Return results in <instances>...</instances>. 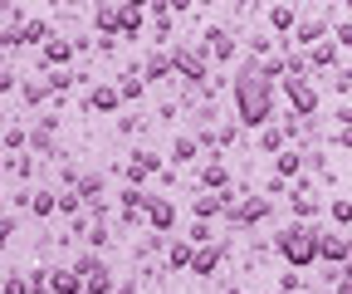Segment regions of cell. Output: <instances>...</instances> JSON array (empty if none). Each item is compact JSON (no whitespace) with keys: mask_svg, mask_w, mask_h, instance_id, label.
<instances>
[{"mask_svg":"<svg viewBox=\"0 0 352 294\" xmlns=\"http://www.w3.org/2000/svg\"><path fill=\"white\" fill-rule=\"evenodd\" d=\"M235 98H240V123H250V128H264L274 113V78H264L254 64L240 74L235 83Z\"/></svg>","mask_w":352,"mask_h":294,"instance_id":"1","label":"cell"},{"mask_svg":"<svg viewBox=\"0 0 352 294\" xmlns=\"http://www.w3.org/2000/svg\"><path fill=\"white\" fill-rule=\"evenodd\" d=\"M274 250H279L294 270H308V265L318 260V231L314 226H284L274 235Z\"/></svg>","mask_w":352,"mask_h":294,"instance_id":"2","label":"cell"},{"mask_svg":"<svg viewBox=\"0 0 352 294\" xmlns=\"http://www.w3.org/2000/svg\"><path fill=\"white\" fill-rule=\"evenodd\" d=\"M284 94H289V103H294V118H314L318 113V89L308 78H284Z\"/></svg>","mask_w":352,"mask_h":294,"instance_id":"3","label":"cell"},{"mask_svg":"<svg viewBox=\"0 0 352 294\" xmlns=\"http://www.w3.org/2000/svg\"><path fill=\"white\" fill-rule=\"evenodd\" d=\"M318 260L347 265V260H352V235H342V231H318Z\"/></svg>","mask_w":352,"mask_h":294,"instance_id":"4","label":"cell"},{"mask_svg":"<svg viewBox=\"0 0 352 294\" xmlns=\"http://www.w3.org/2000/svg\"><path fill=\"white\" fill-rule=\"evenodd\" d=\"M338 54H342L338 39H318V45L308 50V64H314V74H323V69H333V64H338Z\"/></svg>","mask_w":352,"mask_h":294,"instance_id":"5","label":"cell"},{"mask_svg":"<svg viewBox=\"0 0 352 294\" xmlns=\"http://www.w3.org/2000/svg\"><path fill=\"white\" fill-rule=\"evenodd\" d=\"M318 39H328V20H298V25H294V45H308V50H314Z\"/></svg>","mask_w":352,"mask_h":294,"instance_id":"6","label":"cell"},{"mask_svg":"<svg viewBox=\"0 0 352 294\" xmlns=\"http://www.w3.org/2000/svg\"><path fill=\"white\" fill-rule=\"evenodd\" d=\"M206 50H210L215 59H230V54H235V39H230V30L210 25V30H206Z\"/></svg>","mask_w":352,"mask_h":294,"instance_id":"7","label":"cell"},{"mask_svg":"<svg viewBox=\"0 0 352 294\" xmlns=\"http://www.w3.org/2000/svg\"><path fill=\"white\" fill-rule=\"evenodd\" d=\"M83 289H88V294H108V289H113V275H108V265H103V260L83 275Z\"/></svg>","mask_w":352,"mask_h":294,"instance_id":"8","label":"cell"},{"mask_svg":"<svg viewBox=\"0 0 352 294\" xmlns=\"http://www.w3.org/2000/svg\"><path fill=\"white\" fill-rule=\"evenodd\" d=\"M230 211H235L240 226H250V221H264V216H270V201H254V196H250L245 206H230Z\"/></svg>","mask_w":352,"mask_h":294,"instance_id":"9","label":"cell"},{"mask_svg":"<svg viewBox=\"0 0 352 294\" xmlns=\"http://www.w3.org/2000/svg\"><path fill=\"white\" fill-rule=\"evenodd\" d=\"M176 69H182L186 78H206V59L201 54H191V50H176V59H171Z\"/></svg>","mask_w":352,"mask_h":294,"instance_id":"10","label":"cell"},{"mask_svg":"<svg viewBox=\"0 0 352 294\" xmlns=\"http://www.w3.org/2000/svg\"><path fill=\"white\" fill-rule=\"evenodd\" d=\"M44 34H50V25H44V20H20V30H15V45H39Z\"/></svg>","mask_w":352,"mask_h":294,"instance_id":"11","label":"cell"},{"mask_svg":"<svg viewBox=\"0 0 352 294\" xmlns=\"http://www.w3.org/2000/svg\"><path fill=\"white\" fill-rule=\"evenodd\" d=\"M78 284H83L78 270H54V275H50V289H54V294H78Z\"/></svg>","mask_w":352,"mask_h":294,"instance_id":"12","label":"cell"},{"mask_svg":"<svg viewBox=\"0 0 352 294\" xmlns=\"http://www.w3.org/2000/svg\"><path fill=\"white\" fill-rule=\"evenodd\" d=\"M147 216H152L157 231H166V226L176 221V206H171V201H147Z\"/></svg>","mask_w":352,"mask_h":294,"instance_id":"13","label":"cell"},{"mask_svg":"<svg viewBox=\"0 0 352 294\" xmlns=\"http://www.w3.org/2000/svg\"><path fill=\"white\" fill-rule=\"evenodd\" d=\"M157 167H162V157H157V152H138V162L127 167V177H132V182H142L147 172H157Z\"/></svg>","mask_w":352,"mask_h":294,"instance_id":"14","label":"cell"},{"mask_svg":"<svg viewBox=\"0 0 352 294\" xmlns=\"http://www.w3.org/2000/svg\"><path fill=\"white\" fill-rule=\"evenodd\" d=\"M230 206H235L230 196H201L196 201V216H215V211H230Z\"/></svg>","mask_w":352,"mask_h":294,"instance_id":"15","label":"cell"},{"mask_svg":"<svg viewBox=\"0 0 352 294\" xmlns=\"http://www.w3.org/2000/svg\"><path fill=\"white\" fill-rule=\"evenodd\" d=\"M118 98H122L118 89H94V94H88V108H94V113L103 108V113H108V108H118Z\"/></svg>","mask_w":352,"mask_h":294,"instance_id":"16","label":"cell"},{"mask_svg":"<svg viewBox=\"0 0 352 294\" xmlns=\"http://www.w3.org/2000/svg\"><path fill=\"white\" fill-rule=\"evenodd\" d=\"M270 20H274V30H279V34H289V30L298 25V15H294V6H274V10H270Z\"/></svg>","mask_w":352,"mask_h":294,"instance_id":"17","label":"cell"},{"mask_svg":"<svg viewBox=\"0 0 352 294\" xmlns=\"http://www.w3.org/2000/svg\"><path fill=\"white\" fill-rule=\"evenodd\" d=\"M215 265H220V250H196V255H191V270L196 275H210Z\"/></svg>","mask_w":352,"mask_h":294,"instance_id":"18","label":"cell"},{"mask_svg":"<svg viewBox=\"0 0 352 294\" xmlns=\"http://www.w3.org/2000/svg\"><path fill=\"white\" fill-rule=\"evenodd\" d=\"M294 211H298V216H318V211H323V201H318L314 191H298V196H294Z\"/></svg>","mask_w":352,"mask_h":294,"instance_id":"19","label":"cell"},{"mask_svg":"<svg viewBox=\"0 0 352 294\" xmlns=\"http://www.w3.org/2000/svg\"><path fill=\"white\" fill-rule=\"evenodd\" d=\"M303 172V157L298 152H279V177H298Z\"/></svg>","mask_w":352,"mask_h":294,"instance_id":"20","label":"cell"},{"mask_svg":"<svg viewBox=\"0 0 352 294\" xmlns=\"http://www.w3.org/2000/svg\"><path fill=\"white\" fill-rule=\"evenodd\" d=\"M171 69H176V64H171L166 54H152V59H147V78H166Z\"/></svg>","mask_w":352,"mask_h":294,"instance_id":"21","label":"cell"},{"mask_svg":"<svg viewBox=\"0 0 352 294\" xmlns=\"http://www.w3.org/2000/svg\"><path fill=\"white\" fill-rule=\"evenodd\" d=\"M74 54V45H64V39H54V45H44V59H50V64H64Z\"/></svg>","mask_w":352,"mask_h":294,"instance_id":"22","label":"cell"},{"mask_svg":"<svg viewBox=\"0 0 352 294\" xmlns=\"http://www.w3.org/2000/svg\"><path fill=\"white\" fill-rule=\"evenodd\" d=\"M54 206H59V201H54L50 191H34V201H30V211H34V216H50Z\"/></svg>","mask_w":352,"mask_h":294,"instance_id":"23","label":"cell"},{"mask_svg":"<svg viewBox=\"0 0 352 294\" xmlns=\"http://www.w3.org/2000/svg\"><path fill=\"white\" fill-rule=\"evenodd\" d=\"M328 211H333V221H338V226H352V201H342V196H338Z\"/></svg>","mask_w":352,"mask_h":294,"instance_id":"24","label":"cell"},{"mask_svg":"<svg viewBox=\"0 0 352 294\" xmlns=\"http://www.w3.org/2000/svg\"><path fill=\"white\" fill-rule=\"evenodd\" d=\"M284 138H289L284 128H264V138H259V143L270 147V152H284Z\"/></svg>","mask_w":352,"mask_h":294,"instance_id":"25","label":"cell"},{"mask_svg":"<svg viewBox=\"0 0 352 294\" xmlns=\"http://www.w3.org/2000/svg\"><path fill=\"white\" fill-rule=\"evenodd\" d=\"M226 182H230V177H226V167H220V162H215V167H206V187H215V191H220Z\"/></svg>","mask_w":352,"mask_h":294,"instance_id":"26","label":"cell"},{"mask_svg":"<svg viewBox=\"0 0 352 294\" xmlns=\"http://www.w3.org/2000/svg\"><path fill=\"white\" fill-rule=\"evenodd\" d=\"M118 94H122V98H142V78H138V74H127V83H122Z\"/></svg>","mask_w":352,"mask_h":294,"instance_id":"27","label":"cell"},{"mask_svg":"<svg viewBox=\"0 0 352 294\" xmlns=\"http://www.w3.org/2000/svg\"><path fill=\"white\" fill-rule=\"evenodd\" d=\"M78 191H83L88 201H98V191H103V182H98V177H83V182H78Z\"/></svg>","mask_w":352,"mask_h":294,"instance_id":"28","label":"cell"},{"mask_svg":"<svg viewBox=\"0 0 352 294\" xmlns=\"http://www.w3.org/2000/svg\"><path fill=\"white\" fill-rule=\"evenodd\" d=\"M171 265H191V245H186V240L171 245Z\"/></svg>","mask_w":352,"mask_h":294,"instance_id":"29","label":"cell"},{"mask_svg":"<svg viewBox=\"0 0 352 294\" xmlns=\"http://www.w3.org/2000/svg\"><path fill=\"white\" fill-rule=\"evenodd\" d=\"M196 152V138H176V162H186Z\"/></svg>","mask_w":352,"mask_h":294,"instance_id":"30","label":"cell"},{"mask_svg":"<svg viewBox=\"0 0 352 294\" xmlns=\"http://www.w3.org/2000/svg\"><path fill=\"white\" fill-rule=\"evenodd\" d=\"M333 39H338V45H342V50H347V45H352V20H342V25H338V30H333Z\"/></svg>","mask_w":352,"mask_h":294,"instance_id":"31","label":"cell"},{"mask_svg":"<svg viewBox=\"0 0 352 294\" xmlns=\"http://www.w3.org/2000/svg\"><path fill=\"white\" fill-rule=\"evenodd\" d=\"M98 25H103V30H118V10L103 6V10H98Z\"/></svg>","mask_w":352,"mask_h":294,"instance_id":"32","label":"cell"},{"mask_svg":"<svg viewBox=\"0 0 352 294\" xmlns=\"http://www.w3.org/2000/svg\"><path fill=\"white\" fill-rule=\"evenodd\" d=\"M157 10H191V0H157Z\"/></svg>","mask_w":352,"mask_h":294,"instance_id":"33","label":"cell"},{"mask_svg":"<svg viewBox=\"0 0 352 294\" xmlns=\"http://www.w3.org/2000/svg\"><path fill=\"white\" fill-rule=\"evenodd\" d=\"M6 294H30V280H6Z\"/></svg>","mask_w":352,"mask_h":294,"instance_id":"34","label":"cell"},{"mask_svg":"<svg viewBox=\"0 0 352 294\" xmlns=\"http://www.w3.org/2000/svg\"><path fill=\"white\" fill-rule=\"evenodd\" d=\"M6 245H10V221L0 216V250H6Z\"/></svg>","mask_w":352,"mask_h":294,"instance_id":"35","label":"cell"},{"mask_svg":"<svg viewBox=\"0 0 352 294\" xmlns=\"http://www.w3.org/2000/svg\"><path fill=\"white\" fill-rule=\"evenodd\" d=\"M338 123H342V128H352V103H347V108H338Z\"/></svg>","mask_w":352,"mask_h":294,"instance_id":"36","label":"cell"},{"mask_svg":"<svg viewBox=\"0 0 352 294\" xmlns=\"http://www.w3.org/2000/svg\"><path fill=\"white\" fill-rule=\"evenodd\" d=\"M15 89V74H0V94H10Z\"/></svg>","mask_w":352,"mask_h":294,"instance_id":"37","label":"cell"},{"mask_svg":"<svg viewBox=\"0 0 352 294\" xmlns=\"http://www.w3.org/2000/svg\"><path fill=\"white\" fill-rule=\"evenodd\" d=\"M338 143H342V147H352V128H338Z\"/></svg>","mask_w":352,"mask_h":294,"instance_id":"38","label":"cell"},{"mask_svg":"<svg viewBox=\"0 0 352 294\" xmlns=\"http://www.w3.org/2000/svg\"><path fill=\"white\" fill-rule=\"evenodd\" d=\"M142 6H147V0H127V10H142Z\"/></svg>","mask_w":352,"mask_h":294,"instance_id":"39","label":"cell"},{"mask_svg":"<svg viewBox=\"0 0 352 294\" xmlns=\"http://www.w3.org/2000/svg\"><path fill=\"white\" fill-rule=\"evenodd\" d=\"M342 280H352V260H347V265H342Z\"/></svg>","mask_w":352,"mask_h":294,"instance_id":"40","label":"cell"},{"mask_svg":"<svg viewBox=\"0 0 352 294\" xmlns=\"http://www.w3.org/2000/svg\"><path fill=\"white\" fill-rule=\"evenodd\" d=\"M118 294H138V289H132V284H122V289H118Z\"/></svg>","mask_w":352,"mask_h":294,"instance_id":"41","label":"cell"},{"mask_svg":"<svg viewBox=\"0 0 352 294\" xmlns=\"http://www.w3.org/2000/svg\"><path fill=\"white\" fill-rule=\"evenodd\" d=\"M235 6H250V0H235Z\"/></svg>","mask_w":352,"mask_h":294,"instance_id":"42","label":"cell"},{"mask_svg":"<svg viewBox=\"0 0 352 294\" xmlns=\"http://www.w3.org/2000/svg\"><path fill=\"white\" fill-rule=\"evenodd\" d=\"M230 294H240V289H230Z\"/></svg>","mask_w":352,"mask_h":294,"instance_id":"43","label":"cell"},{"mask_svg":"<svg viewBox=\"0 0 352 294\" xmlns=\"http://www.w3.org/2000/svg\"><path fill=\"white\" fill-rule=\"evenodd\" d=\"M347 6H352V0H347Z\"/></svg>","mask_w":352,"mask_h":294,"instance_id":"44","label":"cell"}]
</instances>
